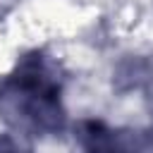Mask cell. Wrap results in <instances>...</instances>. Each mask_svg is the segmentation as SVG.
<instances>
[{
  "instance_id": "obj_1",
  "label": "cell",
  "mask_w": 153,
  "mask_h": 153,
  "mask_svg": "<svg viewBox=\"0 0 153 153\" xmlns=\"http://www.w3.org/2000/svg\"><path fill=\"white\" fill-rule=\"evenodd\" d=\"M0 153H26L14 139H10V136H0Z\"/></svg>"
}]
</instances>
